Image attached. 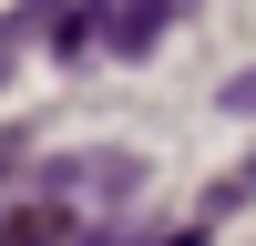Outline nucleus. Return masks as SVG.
I'll use <instances>...</instances> for the list:
<instances>
[{
    "label": "nucleus",
    "mask_w": 256,
    "mask_h": 246,
    "mask_svg": "<svg viewBox=\"0 0 256 246\" xmlns=\"http://www.w3.org/2000/svg\"><path fill=\"white\" fill-rule=\"evenodd\" d=\"M174 10L184 0H82V10L52 20V41L72 62H92V52H154V41L174 31Z\"/></svg>",
    "instance_id": "1"
},
{
    "label": "nucleus",
    "mask_w": 256,
    "mask_h": 246,
    "mask_svg": "<svg viewBox=\"0 0 256 246\" xmlns=\"http://www.w3.org/2000/svg\"><path fill=\"white\" fill-rule=\"evenodd\" d=\"M41 184H52V195H102V205H113V195L144 184V164L134 154H62V164H41Z\"/></svg>",
    "instance_id": "2"
},
{
    "label": "nucleus",
    "mask_w": 256,
    "mask_h": 246,
    "mask_svg": "<svg viewBox=\"0 0 256 246\" xmlns=\"http://www.w3.org/2000/svg\"><path fill=\"white\" fill-rule=\"evenodd\" d=\"M52 20H62V0H20V10H0V82H10V62L31 52V41H52Z\"/></svg>",
    "instance_id": "3"
},
{
    "label": "nucleus",
    "mask_w": 256,
    "mask_h": 246,
    "mask_svg": "<svg viewBox=\"0 0 256 246\" xmlns=\"http://www.w3.org/2000/svg\"><path fill=\"white\" fill-rule=\"evenodd\" d=\"M0 246H72V216H62V205H20V216L0 226Z\"/></svg>",
    "instance_id": "4"
},
{
    "label": "nucleus",
    "mask_w": 256,
    "mask_h": 246,
    "mask_svg": "<svg viewBox=\"0 0 256 246\" xmlns=\"http://www.w3.org/2000/svg\"><path fill=\"white\" fill-rule=\"evenodd\" d=\"M246 195H256V164H246V174H226L216 195H205V216H226V205H246Z\"/></svg>",
    "instance_id": "5"
},
{
    "label": "nucleus",
    "mask_w": 256,
    "mask_h": 246,
    "mask_svg": "<svg viewBox=\"0 0 256 246\" xmlns=\"http://www.w3.org/2000/svg\"><path fill=\"white\" fill-rule=\"evenodd\" d=\"M226 113H246V123H256V72H236V82H226Z\"/></svg>",
    "instance_id": "6"
},
{
    "label": "nucleus",
    "mask_w": 256,
    "mask_h": 246,
    "mask_svg": "<svg viewBox=\"0 0 256 246\" xmlns=\"http://www.w3.org/2000/svg\"><path fill=\"white\" fill-rule=\"evenodd\" d=\"M0 174H20V134H0Z\"/></svg>",
    "instance_id": "7"
}]
</instances>
